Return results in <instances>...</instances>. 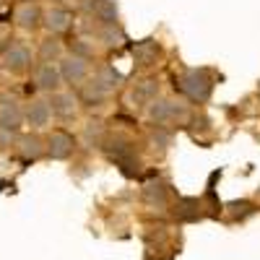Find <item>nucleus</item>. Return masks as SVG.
I'll return each instance as SVG.
<instances>
[{
	"label": "nucleus",
	"mask_w": 260,
	"mask_h": 260,
	"mask_svg": "<svg viewBox=\"0 0 260 260\" xmlns=\"http://www.w3.org/2000/svg\"><path fill=\"white\" fill-rule=\"evenodd\" d=\"M156 94H159V83L156 81H141L136 89H133V102H138V104H151L156 99Z\"/></svg>",
	"instance_id": "16"
},
{
	"label": "nucleus",
	"mask_w": 260,
	"mask_h": 260,
	"mask_svg": "<svg viewBox=\"0 0 260 260\" xmlns=\"http://www.w3.org/2000/svg\"><path fill=\"white\" fill-rule=\"evenodd\" d=\"M187 115V110L182 104L172 102V99H154L151 102V110H148V117L154 120L156 125H167V122H175V120H182Z\"/></svg>",
	"instance_id": "5"
},
{
	"label": "nucleus",
	"mask_w": 260,
	"mask_h": 260,
	"mask_svg": "<svg viewBox=\"0 0 260 260\" xmlns=\"http://www.w3.org/2000/svg\"><path fill=\"white\" fill-rule=\"evenodd\" d=\"M107 96H110V91H107L96 78H91L89 83H81V94H78V102H81V104H86V107H99Z\"/></svg>",
	"instance_id": "12"
},
{
	"label": "nucleus",
	"mask_w": 260,
	"mask_h": 260,
	"mask_svg": "<svg viewBox=\"0 0 260 260\" xmlns=\"http://www.w3.org/2000/svg\"><path fill=\"white\" fill-rule=\"evenodd\" d=\"M133 55H136V62L138 65H151L156 62V55H159V45L154 39H146V42H138L133 47Z\"/></svg>",
	"instance_id": "14"
},
{
	"label": "nucleus",
	"mask_w": 260,
	"mask_h": 260,
	"mask_svg": "<svg viewBox=\"0 0 260 260\" xmlns=\"http://www.w3.org/2000/svg\"><path fill=\"white\" fill-rule=\"evenodd\" d=\"M96 18L102 21L104 26L117 24V6L112 3V0H102V3L96 6Z\"/></svg>",
	"instance_id": "20"
},
{
	"label": "nucleus",
	"mask_w": 260,
	"mask_h": 260,
	"mask_svg": "<svg viewBox=\"0 0 260 260\" xmlns=\"http://www.w3.org/2000/svg\"><path fill=\"white\" fill-rule=\"evenodd\" d=\"M24 120L31 125V127H45L50 125L52 120V107L47 99H34L26 104V110H24Z\"/></svg>",
	"instance_id": "9"
},
{
	"label": "nucleus",
	"mask_w": 260,
	"mask_h": 260,
	"mask_svg": "<svg viewBox=\"0 0 260 260\" xmlns=\"http://www.w3.org/2000/svg\"><path fill=\"white\" fill-rule=\"evenodd\" d=\"M60 78L71 86H81L86 78H89V60L76 57V55H65L60 57Z\"/></svg>",
	"instance_id": "3"
},
{
	"label": "nucleus",
	"mask_w": 260,
	"mask_h": 260,
	"mask_svg": "<svg viewBox=\"0 0 260 260\" xmlns=\"http://www.w3.org/2000/svg\"><path fill=\"white\" fill-rule=\"evenodd\" d=\"M104 151H107V156H110L127 177H133V175H138V156H136V148H133V143H130L127 138H120V136H115L112 141H107L104 143Z\"/></svg>",
	"instance_id": "2"
},
{
	"label": "nucleus",
	"mask_w": 260,
	"mask_h": 260,
	"mask_svg": "<svg viewBox=\"0 0 260 260\" xmlns=\"http://www.w3.org/2000/svg\"><path fill=\"white\" fill-rule=\"evenodd\" d=\"M175 86L192 102H206L211 96L213 81L208 76V71H198V68H187L182 71L180 78H175Z\"/></svg>",
	"instance_id": "1"
},
{
	"label": "nucleus",
	"mask_w": 260,
	"mask_h": 260,
	"mask_svg": "<svg viewBox=\"0 0 260 260\" xmlns=\"http://www.w3.org/2000/svg\"><path fill=\"white\" fill-rule=\"evenodd\" d=\"M99 39L104 42L107 47H120L122 42H125V34H122V29H120L117 24H110V26H102Z\"/></svg>",
	"instance_id": "18"
},
{
	"label": "nucleus",
	"mask_w": 260,
	"mask_h": 260,
	"mask_svg": "<svg viewBox=\"0 0 260 260\" xmlns=\"http://www.w3.org/2000/svg\"><path fill=\"white\" fill-rule=\"evenodd\" d=\"M169 141H172V133L164 125H156L154 130H151V143H154V146L164 148V146H169Z\"/></svg>",
	"instance_id": "21"
},
{
	"label": "nucleus",
	"mask_w": 260,
	"mask_h": 260,
	"mask_svg": "<svg viewBox=\"0 0 260 260\" xmlns=\"http://www.w3.org/2000/svg\"><path fill=\"white\" fill-rule=\"evenodd\" d=\"M3 68L11 73H26L31 68V50L21 42H11L3 52Z\"/></svg>",
	"instance_id": "4"
},
{
	"label": "nucleus",
	"mask_w": 260,
	"mask_h": 260,
	"mask_svg": "<svg viewBox=\"0 0 260 260\" xmlns=\"http://www.w3.org/2000/svg\"><path fill=\"white\" fill-rule=\"evenodd\" d=\"M21 122H24V110L16 102H6L0 107V127L3 130H16Z\"/></svg>",
	"instance_id": "13"
},
{
	"label": "nucleus",
	"mask_w": 260,
	"mask_h": 260,
	"mask_svg": "<svg viewBox=\"0 0 260 260\" xmlns=\"http://www.w3.org/2000/svg\"><path fill=\"white\" fill-rule=\"evenodd\" d=\"M18 151L24 159H39L42 154H45V146H42V141L37 136H21L18 138Z\"/></svg>",
	"instance_id": "15"
},
{
	"label": "nucleus",
	"mask_w": 260,
	"mask_h": 260,
	"mask_svg": "<svg viewBox=\"0 0 260 260\" xmlns=\"http://www.w3.org/2000/svg\"><path fill=\"white\" fill-rule=\"evenodd\" d=\"M50 107H52V115L68 120V117H76V112H78V99L68 91H52Z\"/></svg>",
	"instance_id": "11"
},
{
	"label": "nucleus",
	"mask_w": 260,
	"mask_h": 260,
	"mask_svg": "<svg viewBox=\"0 0 260 260\" xmlns=\"http://www.w3.org/2000/svg\"><path fill=\"white\" fill-rule=\"evenodd\" d=\"M62 55V47H60V42L57 39H45V42H42V45H39V60L42 62H52V60H57Z\"/></svg>",
	"instance_id": "19"
},
{
	"label": "nucleus",
	"mask_w": 260,
	"mask_h": 260,
	"mask_svg": "<svg viewBox=\"0 0 260 260\" xmlns=\"http://www.w3.org/2000/svg\"><path fill=\"white\" fill-rule=\"evenodd\" d=\"M76 151V136L68 130H52V136L47 138V154L52 159H68Z\"/></svg>",
	"instance_id": "6"
},
{
	"label": "nucleus",
	"mask_w": 260,
	"mask_h": 260,
	"mask_svg": "<svg viewBox=\"0 0 260 260\" xmlns=\"http://www.w3.org/2000/svg\"><path fill=\"white\" fill-rule=\"evenodd\" d=\"M86 138H89V141H99L102 138V122H91L89 127H86Z\"/></svg>",
	"instance_id": "23"
},
{
	"label": "nucleus",
	"mask_w": 260,
	"mask_h": 260,
	"mask_svg": "<svg viewBox=\"0 0 260 260\" xmlns=\"http://www.w3.org/2000/svg\"><path fill=\"white\" fill-rule=\"evenodd\" d=\"M60 83H62L60 71L55 68L52 62H42V65H37V71H34V86H37L39 91H57V89H60Z\"/></svg>",
	"instance_id": "8"
},
{
	"label": "nucleus",
	"mask_w": 260,
	"mask_h": 260,
	"mask_svg": "<svg viewBox=\"0 0 260 260\" xmlns=\"http://www.w3.org/2000/svg\"><path fill=\"white\" fill-rule=\"evenodd\" d=\"M94 78H96V81H99V83L104 86V89L110 91V94H112V91L117 89V86L122 83V76H120L115 68H110V65H104V68H99V73H96Z\"/></svg>",
	"instance_id": "17"
},
{
	"label": "nucleus",
	"mask_w": 260,
	"mask_h": 260,
	"mask_svg": "<svg viewBox=\"0 0 260 260\" xmlns=\"http://www.w3.org/2000/svg\"><path fill=\"white\" fill-rule=\"evenodd\" d=\"M13 21H16L21 29L31 31V29H37V26L42 24V11H39L37 3H31V0H24V3H18V6H16V11H13Z\"/></svg>",
	"instance_id": "7"
},
{
	"label": "nucleus",
	"mask_w": 260,
	"mask_h": 260,
	"mask_svg": "<svg viewBox=\"0 0 260 260\" xmlns=\"http://www.w3.org/2000/svg\"><path fill=\"white\" fill-rule=\"evenodd\" d=\"M71 52H73L76 57H83V60L94 57V47H91V45H86L83 39H76V42H71Z\"/></svg>",
	"instance_id": "22"
},
{
	"label": "nucleus",
	"mask_w": 260,
	"mask_h": 260,
	"mask_svg": "<svg viewBox=\"0 0 260 260\" xmlns=\"http://www.w3.org/2000/svg\"><path fill=\"white\" fill-rule=\"evenodd\" d=\"M42 24L47 26L50 34H62L68 31L73 24V13L65 11V8H50L47 13H42Z\"/></svg>",
	"instance_id": "10"
}]
</instances>
